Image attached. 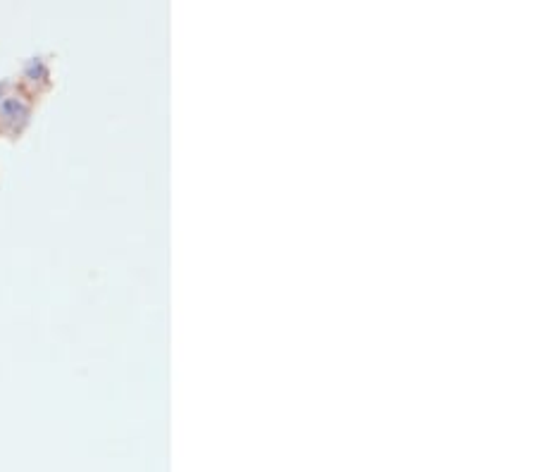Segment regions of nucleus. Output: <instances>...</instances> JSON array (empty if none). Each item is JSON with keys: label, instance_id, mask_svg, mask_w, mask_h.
<instances>
[{"label": "nucleus", "instance_id": "1", "mask_svg": "<svg viewBox=\"0 0 536 472\" xmlns=\"http://www.w3.org/2000/svg\"><path fill=\"white\" fill-rule=\"evenodd\" d=\"M0 115L13 127L24 124L26 117H29V105L22 101V98H3V101H0Z\"/></svg>", "mask_w": 536, "mask_h": 472}]
</instances>
